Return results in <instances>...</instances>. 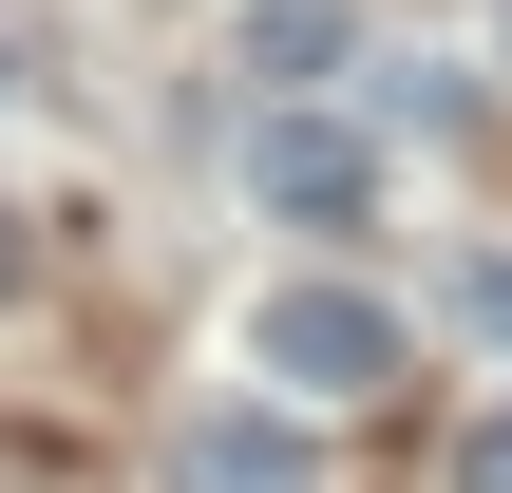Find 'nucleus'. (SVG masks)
<instances>
[{
    "label": "nucleus",
    "instance_id": "423d86ee",
    "mask_svg": "<svg viewBox=\"0 0 512 493\" xmlns=\"http://www.w3.org/2000/svg\"><path fill=\"white\" fill-rule=\"evenodd\" d=\"M456 493H512V399L475 418V437H456Z\"/></svg>",
    "mask_w": 512,
    "mask_h": 493
},
{
    "label": "nucleus",
    "instance_id": "39448f33",
    "mask_svg": "<svg viewBox=\"0 0 512 493\" xmlns=\"http://www.w3.org/2000/svg\"><path fill=\"white\" fill-rule=\"evenodd\" d=\"M456 323H475V342L512 361V247H475V266H456Z\"/></svg>",
    "mask_w": 512,
    "mask_h": 493
},
{
    "label": "nucleus",
    "instance_id": "0eeeda50",
    "mask_svg": "<svg viewBox=\"0 0 512 493\" xmlns=\"http://www.w3.org/2000/svg\"><path fill=\"white\" fill-rule=\"evenodd\" d=\"M0 285H19V247H0Z\"/></svg>",
    "mask_w": 512,
    "mask_h": 493
},
{
    "label": "nucleus",
    "instance_id": "20e7f679",
    "mask_svg": "<svg viewBox=\"0 0 512 493\" xmlns=\"http://www.w3.org/2000/svg\"><path fill=\"white\" fill-rule=\"evenodd\" d=\"M323 57H342V0H266L247 19V76H323Z\"/></svg>",
    "mask_w": 512,
    "mask_h": 493
},
{
    "label": "nucleus",
    "instance_id": "7ed1b4c3",
    "mask_svg": "<svg viewBox=\"0 0 512 493\" xmlns=\"http://www.w3.org/2000/svg\"><path fill=\"white\" fill-rule=\"evenodd\" d=\"M171 493H323V456H304V418L228 399V418H190V437H171Z\"/></svg>",
    "mask_w": 512,
    "mask_h": 493
},
{
    "label": "nucleus",
    "instance_id": "f03ea898",
    "mask_svg": "<svg viewBox=\"0 0 512 493\" xmlns=\"http://www.w3.org/2000/svg\"><path fill=\"white\" fill-rule=\"evenodd\" d=\"M247 190H266L285 228H361V190H380V152H361L342 114H266V133H247Z\"/></svg>",
    "mask_w": 512,
    "mask_h": 493
},
{
    "label": "nucleus",
    "instance_id": "f257e3e1",
    "mask_svg": "<svg viewBox=\"0 0 512 493\" xmlns=\"http://www.w3.org/2000/svg\"><path fill=\"white\" fill-rule=\"evenodd\" d=\"M247 380H285V399H380V380H399V304H380V285H266V304H247Z\"/></svg>",
    "mask_w": 512,
    "mask_h": 493
}]
</instances>
